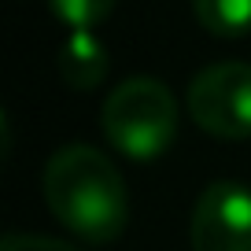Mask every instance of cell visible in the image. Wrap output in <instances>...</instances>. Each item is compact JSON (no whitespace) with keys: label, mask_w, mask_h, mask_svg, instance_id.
I'll list each match as a JSON object with an SVG mask.
<instances>
[{"label":"cell","mask_w":251,"mask_h":251,"mask_svg":"<svg viewBox=\"0 0 251 251\" xmlns=\"http://www.w3.org/2000/svg\"><path fill=\"white\" fill-rule=\"evenodd\" d=\"M0 251H81L67 240H55V236H30V233H11L0 240Z\"/></svg>","instance_id":"ba28073f"},{"label":"cell","mask_w":251,"mask_h":251,"mask_svg":"<svg viewBox=\"0 0 251 251\" xmlns=\"http://www.w3.org/2000/svg\"><path fill=\"white\" fill-rule=\"evenodd\" d=\"M45 203L59 226L89 244H111L129 218L126 181L103 151L89 144H67L45 166Z\"/></svg>","instance_id":"6da1fadb"},{"label":"cell","mask_w":251,"mask_h":251,"mask_svg":"<svg viewBox=\"0 0 251 251\" xmlns=\"http://www.w3.org/2000/svg\"><path fill=\"white\" fill-rule=\"evenodd\" d=\"M115 4H118V0H48L52 15L59 19V23L67 26L71 33L100 26L103 19L115 11Z\"/></svg>","instance_id":"52a82bcc"},{"label":"cell","mask_w":251,"mask_h":251,"mask_svg":"<svg viewBox=\"0 0 251 251\" xmlns=\"http://www.w3.org/2000/svg\"><path fill=\"white\" fill-rule=\"evenodd\" d=\"M200 26L214 37H244L251 33V0H192Z\"/></svg>","instance_id":"8992f818"},{"label":"cell","mask_w":251,"mask_h":251,"mask_svg":"<svg viewBox=\"0 0 251 251\" xmlns=\"http://www.w3.org/2000/svg\"><path fill=\"white\" fill-rule=\"evenodd\" d=\"M188 115L200 129L222 141L251 137V67L248 63H214L188 81Z\"/></svg>","instance_id":"3957f363"},{"label":"cell","mask_w":251,"mask_h":251,"mask_svg":"<svg viewBox=\"0 0 251 251\" xmlns=\"http://www.w3.org/2000/svg\"><path fill=\"white\" fill-rule=\"evenodd\" d=\"M55 67H59V78L71 89H96L107 78L111 59H107L103 41L96 37L93 30H78V33H67Z\"/></svg>","instance_id":"5b68a950"},{"label":"cell","mask_w":251,"mask_h":251,"mask_svg":"<svg viewBox=\"0 0 251 251\" xmlns=\"http://www.w3.org/2000/svg\"><path fill=\"white\" fill-rule=\"evenodd\" d=\"M100 126L122 155L137 163L159 159L177 137V103L159 78H126L107 93Z\"/></svg>","instance_id":"7a4b0ae2"},{"label":"cell","mask_w":251,"mask_h":251,"mask_svg":"<svg viewBox=\"0 0 251 251\" xmlns=\"http://www.w3.org/2000/svg\"><path fill=\"white\" fill-rule=\"evenodd\" d=\"M192 251H251V188L222 177L200 192L192 226Z\"/></svg>","instance_id":"277c9868"}]
</instances>
